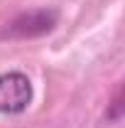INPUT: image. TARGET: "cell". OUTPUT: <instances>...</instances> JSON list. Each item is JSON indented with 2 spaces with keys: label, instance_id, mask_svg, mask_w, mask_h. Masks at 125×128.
<instances>
[{
  "label": "cell",
  "instance_id": "cell-3",
  "mask_svg": "<svg viewBox=\"0 0 125 128\" xmlns=\"http://www.w3.org/2000/svg\"><path fill=\"white\" fill-rule=\"evenodd\" d=\"M120 108H123V104H120V89H118V91H115V98H113V104H110V111L106 113V118L113 121V123L120 121Z\"/></svg>",
  "mask_w": 125,
  "mask_h": 128
},
{
  "label": "cell",
  "instance_id": "cell-2",
  "mask_svg": "<svg viewBox=\"0 0 125 128\" xmlns=\"http://www.w3.org/2000/svg\"><path fill=\"white\" fill-rule=\"evenodd\" d=\"M34 98V89L27 74L22 72H5L0 74V113L17 116L25 113Z\"/></svg>",
  "mask_w": 125,
  "mask_h": 128
},
{
  "label": "cell",
  "instance_id": "cell-1",
  "mask_svg": "<svg viewBox=\"0 0 125 128\" xmlns=\"http://www.w3.org/2000/svg\"><path fill=\"white\" fill-rule=\"evenodd\" d=\"M59 22V12L52 8H37V10H27L15 15L10 22H5V27L0 30V40H37L44 37L57 27Z\"/></svg>",
  "mask_w": 125,
  "mask_h": 128
}]
</instances>
